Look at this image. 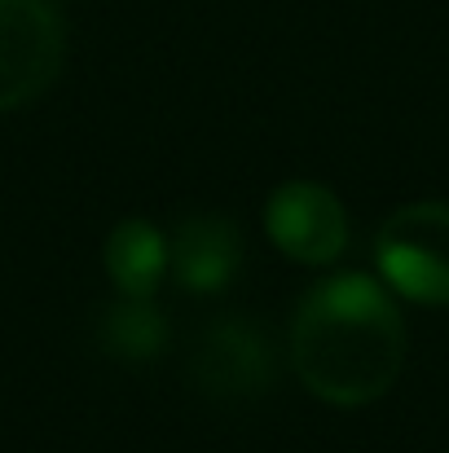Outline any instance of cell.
Listing matches in <instances>:
<instances>
[{
  "instance_id": "1",
  "label": "cell",
  "mask_w": 449,
  "mask_h": 453,
  "mask_svg": "<svg viewBox=\"0 0 449 453\" xmlns=\"http://www.w3.org/2000/svg\"><path fill=\"white\" fill-rule=\"evenodd\" d=\"M291 370L335 410H361L392 392L406 365V321L383 282L330 273L304 291L291 317Z\"/></svg>"
},
{
  "instance_id": "2",
  "label": "cell",
  "mask_w": 449,
  "mask_h": 453,
  "mask_svg": "<svg viewBox=\"0 0 449 453\" xmlns=\"http://www.w3.org/2000/svg\"><path fill=\"white\" fill-rule=\"evenodd\" d=\"M375 265L401 300L449 308V203L423 198L392 211L379 229Z\"/></svg>"
},
{
  "instance_id": "3",
  "label": "cell",
  "mask_w": 449,
  "mask_h": 453,
  "mask_svg": "<svg viewBox=\"0 0 449 453\" xmlns=\"http://www.w3.org/2000/svg\"><path fill=\"white\" fill-rule=\"evenodd\" d=\"M66 62L62 0H0V115L53 88Z\"/></svg>"
},
{
  "instance_id": "4",
  "label": "cell",
  "mask_w": 449,
  "mask_h": 453,
  "mask_svg": "<svg viewBox=\"0 0 449 453\" xmlns=\"http://www.w3.org/2000/svg\"><path fill=\"white\" fill-rule=\"evenodd\" d=\"M278 352L260 321L252 317H216L194 357H190V383L207 401H256L274 388Z\"/></svg>"
},
{
  "instance_id": "5",
  "label": "cell",
  "mask_w": 449,
  "mask_h": 453,
  "mask_svg": "<svg viewBox=\"0 0 449 453\" xmlns=\"http://www.w3.org/2000/svg\"><path fill=\"white\" fill-rule=\"evenodd\" d=\"M265 234L296 265L326 269L348 251V211L335 189L317 180H287L265 203Z\"/></svg>"
},
{
  "instance_id": "6",
  "label": "cell",
  "mask_w": 449,
  "mask_h": 453,
  "mask_svg": "<svg viewBox=\"0 0 449 453\" xmlns=\"http://www.w3.org/2000/svg\"><path fill=\"white\" fill-rule=\"evenodd\" d=\"M238 265H243V234L229 216H216V211L185 216L176 234L167 238V269L194 296L225 291Z\"/></svg>"
},
{
  "instance_id": "7",
  "label": "cell",
  "mask_w": 449,
  "mask_h": 453,
  "mask_svg": "<svg viewBox=\"0 0 449 453\" xmlns=\"http://www.w3.org/2000/svg\"><path fill=\"white\" fill-rule=\"evenodd\" d=\"M102 260H106V273H111V282H115L120 296L150 300L154 287H159L163 273H167V234L154 229L142 216L120 220V225L106 234Z\"/></svg>"
},
{
  "instance_id": "8",
  "label": "cell",
  "mask_w": 449,
  "mask_h": 453,
  "mask_svg": "<svg viewBox=\"0 0 449 453\" xmlns=\"http://www.w3.org/2000/svg\"><path fill=\"white\" fill-rule=\"evenodd\" d=\"M97 343L124 365H146L167 348V312L154 300L120 296L97 312Z\"/></svg>"
}]
</instances>
